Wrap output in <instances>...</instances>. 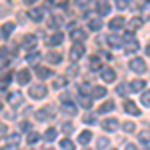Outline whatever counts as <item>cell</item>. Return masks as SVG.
Masks as SVG:
<instances>
[{"label":"cell","mask_w":150,"mask_h":150,"mask_svg":"<svg viewBox=\"0 0 150 150\" xmlns=\"http://www.w3.org/2000/svg\"><path fill=\"white\" fill-rule=\"evenodd\" d=\"M46 60L50 62V64H58V62L62 60V56H60L58 52H48V54H46Z\"/></svg>","instance_id":"cell-25"},{"label":"cell","mask_w":150,"mask_h":150,"mask_svg":"<svg viewBox=\"0 0 150 150\" xmlns=\"http://www.w3.org/2000/svg\"><path fill=\"white\" fill-rule=\"evenodd\" d=\"M16 80H18V84H28L30 82V70H20L18 74H16Z\"/></svg>","instance_id":"cell-7"},{"label":"cell","mask_w":150,"mask_h":150,"mask_svg":"<svg viewBox=\"0 0 150 150\" xmlns=\"http://www.w3.org/2000/svg\"><path fill=\"white\" fill-rule=\"evenodd\" d=\"M140 26H142V18L136 16V18H132V20L128 22V30H130V32H134V30H138Z\"/></svg>","instance_id":"cell-20"},{"label":"cell","mask_w":150,"mask_h":150,"mask_svg":"<svg viewBox=\"0 0 150 150\" xmlns=\"http://www.w3.org/2000/svg\"><path fill=\"white\" fill-rule=\"evenodd\" d=\"M82 122H84V124H94V122H96V116H94L92 112H88V114L82 116Z\"/></svg>","instance_id":"cell-34"},{"label":"cell","mask_w":150,"mask_h":150,"mask_svg":"<svg viewBox=\"0 0 150 150\" xmlns=\"http://www.w3.org/2000/svg\"><path fill=\"white\" fill-rule=\"evenodd\" d=\"M88 28L96 32V30H100L102 28V22H100V18H90V22H88Z\"/></svg>","instance_id":"cell-23"},{"label":"cell","mask_w":150,"mask_h":150,"mask_svg":"<svg viewBox=\"0 0 150 150\" xmlns=\"http://www.w3.org/2000/svg\"><path fill=\"white\" fill-rule=\"evenodd\" d=\"M24 2H26V4H32V2H36V0H24Z\"/></svg>","instance_id":"cell-55"},{"label":"cell","mask_w":150,"mask_h":150,"mask_svg":"<svg viewBox=\"0 0 150 150\" xmlns=\"http://www.w3.org/2000/svg\"><path fill=\"white\" fill-rule=\"evenodd\" d=\"M6 134V124H0V136Z\"/></svg>","instance_id":"cell-53"},{"label":"cell","mask_w":150,"mask_h":150,"mask_svg":"<svg viewBox=\"0 0 150 150\" xmlns=\"http://www.w3.org/2000/svg\"><path fill=\"white\" fill-rule=\"evenodd\" d=\"M20 130H28V122H20Z\"/></svg>","instance_id":"cell-54"},{"label":"cell","mask_w":150,"mask_h":150,"mask_svg":"<svg viewBox=\"0 0 150 150\" xmlns=\"http://www.w3.org/2000/svg\"><path fill=\"white\" fill-rule=\"evenodd\" d=\"M112 110H114V102H112V100H106V102L98 108V112H102V114L104 112H112Z\"/></svg>","instance_id":"cell-26"},{"label":"cell","mask_w":150,"mask_h":150,"mask_svg":"<svg viewBox=\"0 0 150 150\" xmlns=\"http://www.w3.org/2000/svg\"><path fill=\"white\" fill-rule=\"evenodd\" d=\"M8 64H10V60H8V58L0 56V70H2V68H6V66H8Z\"/></svg>","instance_id":"cell-46"},{"label":"cell","mask_w":150,"mask_h":150,"mask_svg":"<svg viewBox=\"0 0 150 150\" xmlns=\"http://www.w3.org/2000/svg\"><path fill=\"white\" fill-rule=\"evenodd\" d=\"M22 102H24V96H22V92L14 90V92H10V94H8V104H10L12 108H18V106H20Z\"/></svg>","instance_id":"cell-2"},{"label":"cell","mask_w":150,"mask_h":150,"mask_svg":"<svg viewBox=\"0 0 150 150\" xmlns=\"http://www.w3.org/2000/svg\"><path fill=\"white\" fill-rule=\"evenodd\" d=\"M36 74H38V78H50L52 70L46 68V66H36Z\"/></svg>","instance_id":"cell-13"},{"label":"cell","mask_w":150,"mask_h":150,"mask_svg":"<svg viewBox=\"0 0 150 150\" xmlns=\"http://www.w3.org/2000/svg\"><path fill=\"white\" fill-rule=\"evenodd\" d=\"M76 72H78V68H76V66H70V68H68V76H74Z\"/></svg>","instance_id":"cell-51"},{"label":"cell","mask_w":150,"mask_h":150,"mask_svg":"<svg viewBox=\"0 0 150 150\" xmlns=\"http://www.w3.org/2000/svg\"><path fill=\"white\" fill-rule=\"evenodd\" d=\"M86 150H90V148H86Z\"/></svg>","instance_id":"cell-58"},{"label":"cell","mask_w":150,"mask_h":150,"mask_svg":"<svg viewBox=\"0 0 150 150\" xmlns=\"http://www.w3.org/2000/svg\"><path fill=\"white\" fill-rule=\"evenodd\" d=\"M90 96H94V98H104V96H106V88H104V86H94Z\"/></svg>","instance_id":"cell-19"},{"label":"cell","mask_w":150,"mask_h":150,"mask_svg":"<svg viewBox=\"0 0 150 150\" xmlns=\"http://www.w3.org/2000/svg\"><path fill=\"white\" fill-rule=\"evenodd\" d=\"M70 36H72V40H74V42L78 44V42H82V40L86 38V32H84V30H76V28H72Z\"/></svg>","instance_id":"cell-11"},{"label":"cell","mask_w":150,"mask_h":150,"mask_svg":"<svg viewBox=\"0 0 150 150\" xmlns=\"http://www.w3.org/2000/svg\"><path fill=\"white\" fill-rule=\"evenodd\" d=\"M96 146H98V148H108V138H98Z\"/></svg>","instance_id":"cell-43"},{"label":"cell","mask_w":150,"mask_h":150,"mask_svg":"<svg viewBox=\"0 0 150 150\" xmlns=\"http://www.w3.org/2000/svg\"><path fill=\"white\" fill-rule=\"evenodd\" d=\"M0 110H2V104H0Z\"/></svg>","instance_id":"cell-56"},{"label":"cell","mask_w":150,"mask_h":150,"mask_svg":"<svg viewBox=\"0 0 150 150\" xmlns=\"http://www.w3.org/2000/svg\"><path fill=\"white\" fill-rule=\"evenodd\" d=\"M116 4H118V8H120V10H124L128 4H130V0H116Z\"/></svg>","instance_id":"cell-45"},{"label":"cell","mask_w":150,"mask_h":150,"mask_svg":"<svg viewBox=\"0 0 150 150\" xmlns=\"http://www.w3.org/2000/svg\"><path fill=\"white\" fill-rule=\"evenodd\" d=\"M50 4H56V6H64L66 0H50Z\"/></svg>","instance_id":"cell-48"},{"label":"cell","mask_w":150,"mask_h":150,"mask_svg":"<svg viewBox=\"0 0 150 150\" xmlns=\"http://www.w3.org/2000/svg\"><path fill=\"white\" fill-rule=\"evenodd\" d=\"M0 150H18V144H8V146H4V148Z\"/></svg>","instance_id":"cell-50"},{"label":"cell","mask_w":150,"mask_h":150,"mask_svg":"<svg viewBox=\"0 0 150 150\" xmlns=\"http://www.w3.org/2000/svg\"><path fill=\"white\" fill-rule=\"evenodd\" d=\"M12 30H14V24H12V22H6L4 26H2V36H4V38H8V36L12 34Z\"/></svg>","instance_id":"cell-30"},{"label":"cell","mask_w":150,"mask_h":150,"mask_svg":"<svg viewBox=\"0 0 150 150\" xmlns=\"http://www.w3.org/2000/svg\"><path fill=\"white\" fill-rule=\"evenodd\" d=\"M82 54H84V46H82V44H74L72 50H70V60L76 62V60H80V58H82Z\"/></svg>","instance_id":"cell-5"},{"label":"cell","mask_w":150,"mask_h":150,"mask_svg":"<svg viewBox=\"0 0 150 150\" xmlns=\"http://www.w3.org/2000/svg\"><path fill=\"white\" fill-rule=\"evenodd\" d=\"M90 2H92V0H76V4H78V6H88Z\"/></svg>","instance_id":"cell-49"},{"label":"cell","mask_w":150,"mask_h":150,"mask_svg":"<svg viewBox=\"0 0 150 150\" xmlns=\"http://www.w3.org/2000/svg\"><path fill=\"white\" fill-rule=\"evenodd\" d=\"M90 68H92V70H98V68H100V58H98V56H92V58H90Z\"/></svg>","instance_id":"cell-36"},{"label":"cell","mask_w":150,"mask_h":150,"mask_svg":"<svg viewBox=\"0 0 150 150\" xmlns=\"http://www.w3.org/2000/svg\"><path fill=\"white\" fill-rule=\"evenodd\" d=\"M62 40H64V36H62V32H56V34L52 36L48 42H50V46H58V44H62Z\"/></svg>","instance_id":"cell-27"},{"label":"cell","mask_w":150,"mask_h":150,"mask_svg":"<svg viewBox=\"0 0 150 150\" xmlns=\"http://www.w3.org/2000/svg\"><path fill=\"white\" fill-rule=\"evenodd\" d=\"M44 138H46V142H52V140L56 138V128H48L46 134H44Z\"/></svg>","instance_id":"cell-35"},{"label":"cell","mask_w":150,"mask_h":150,"mask_svg":"<svg viewBox=\"0 0 150 150\" xmlns=\"http://www.w3.org/2000/svg\"><path fill=\"white\" fill-rule=\"evenodd\" d=\"M18 134H10V136H8V142H10V144H18Z\"/></svg>","instance_id":"cell-47"},{"label":"cell","mask_w":150,"mask_h":150,"mask_svg":"<svg viewBox=\"0 0 150 150\" xmlns=\"http://www.w3.org/2000/svg\"><path fill=\"white\" fill-rule=\"evenodd\" d=\"M66 84V78H62V76H58L56 80H54V88H60V86H64Z\"/></svg>","instance_id":"cell-44"},{"label":"cell","mask_w":150,"mask_h":150,"mask_svg":"<svg viewBox=\"0 0 150 150\" xmlns=\"http://www.w3.org/2000/svg\"><path fill=\"white\" fill-rule=\"evenodd\" d=\"M62 112H66V114H70V116H74L78 110H76V106L74 104H70V102H62Z\"/></svg>","instance_id":"cell-21"},{"label":"cell","mask_w":150,"mask_h":150,"mask_svg":"<svg viewBox=\"0 0 150 150\" xmlns=\"http://www.w3.org/2000/svg\"><path fill=\"white\" fill-rule=\"evenodd\" d=\"M30 96L32 98H44L46 96V86H42V84H36L30 88Z\"/></svg>","instance_id":"cell-4"},{"label":"cell","mask_w":150,"mask_h":150,"mask_svg":"<svg viewBox=\"0 0 150 150\" xmlns=\"http://www.w3.org/2000/svg\"><path fill=\"white\" fill-rule=\"evenodd\" d=\"M124 150H138V148H136L134 144H126V146H124Z\"/></svg>","instance_id":"cell-52"},{"label":"cell","mask_w":150,"mask_h":150,"mask_svg":"<svg viewBox=\"0 0 150 150\" xmlns=\"http://www.w3.org/2000/svg\"><path fill=\"white\" fill-rule=\"evenodd\" d=\"M90 92H92V86H90L88 82H82V84H80V94H84V96H90Z\"/></svg>","instance_id":"cell-33"},{"label":"cell","mask_w":150,"mask_h":150,"mask_svg":"<svg viewBox=\"0 0 150 150\" xmlns=\"http://www.w3.org/2000/svg\"><path fill=\"white\" fill-rule=\"evenodd\" d=\"M48 150H54V148H48Z\"/></svg>","instance_id":"cell-57"},{"label":"cell","mask_w":150,"mask_h":150,"mask_svg":"<svg viewBox=\"0 0 150 150\" xmlns=\"http://www.w3.org/2000/svg\"><path fill=\"white\" fill-rule=\"evenodd\" d=\"M34 116H36V120L46 122V120H50V118H52V112H48V110H36Z\"/></svg>","instance_id":"cell-12"},{"label":"cell","mask_w":150,"mask_h":150,"mask_svg":"<svg viewBox=\"0 0 150 150\" xmlns=\"http://www.w3.org/2000/svg\"><path fill=\"white\" fill-rule=\"evenodd\" d=\"M98 12H100V14H108V12H110V4H108V2H106V0H100V2H98Z\"/></svg>","instance_id":"cell-28"},{"label":"cell","mask_w":150,"mask_h":150,"mask_svg":"<svg viewBox=\"0 0 150 150\" xmlns=\"http://www.w3.org/2000/svg\"><path fill=\"white\" fill-rule=\"evenodd\" d=\"M122 130H124V132H134L136 126H134V122H124V124H122Z\"/></svg>","instance_id":"cell-37"},{"label":"cell","mask_w":150,"mask_h":150,"mask_svg":"<svg viewBox=\"0 0 150 150\" xmlns=\"http://www.w3.org/2000/svg\"><path fill=\"white\" fill-rule=\"evenodd\" d=\"M62 130H64L66 134H70V132H74V126H72V122H64V124H62Z\"/></svg>","instance_id":"cell-41"},{"label":"cell","mask_w":150,"mask_h":150,"mask_svg":"<svg viewBox=\"0 0 150 150\" xmlns=\"http://www.w3.org/2000/svg\"><path fill=\"white\" fill-rule=\"evenodd\" d=\"M146 88V82L144 80H132L130 82V90L132 92H140V90H144Z\"/></svg>","instance_id":"cell-14"},{"label":"cell","mask_w":150,"mask_h":150,"mask_svg":"<svg viewBox=\"0 0 150 150\" xmlns=\"http://www.w3.org/2000/svg\"><path fill=\"white\" fill-rule=\"evenodd\" d=\"M110 150H114V148H110Z\"/></svg>","instance_id":"cell-59"},{"label":"cell","mask_w":150,"mask_h":150,"mask_svg":"<svg viewBox=\"0 0 150 150\" xmlns=\"http://www.w3.org/2000/svg\"><path fill=\"white\" fill-rule=\"evenodd\" d=\"M38 140H40V134H38V132H28V134H26V142H28V144H36Z\"/></svg>","instance_id":"cell-31"},{"label":"cell","mask_w":150,"mask_h":150,"mask_svg":"<svg viewBox=\"0 0 150 150\" xmlns=\"http://www.w3.org/2000/svg\"><path fill=\"white\" fill-rule=\"evenodd\" d=\"M100 76H102L104 82H114L116 80V72L112 68H102L100 70Z\"/></svg>","instance_id":"cell-6"},{"label":"cell","mask_w":150,"mask_h":150,"mask_svg":"<svg viewBox=\"0 0 150 150\" xmlns=\"http://www.w3.org/2000/svg\"><path fill=\"white\" fill-rule=\"evenodd\" d=\"M106 40H108V44H110L112 48H120V46H122V38H118V36H114V34L108 36Z\"/></svg>","instance_id":"cell-22"},{"label":"cell","mask_w":150,"mask_h":150,"mask_svg":"<svg viewBox=\"0 0 150 150\" xmlns=\"http://www.w3.org/2000/svg\"><path fill=\"white\" fill-rule=\"evenodd\" d=\"M140 144H142L144 148H148V132H144V134H140Z\"/></svg>","instance_id":"cell-39"},{"label":"cell","mask_w":150,"mask_h":150,"mask_svg":"<svg viewBox=\"0 0 150 150\" xmlns=\"http://www.w3.org/2000/svg\"><path fill=\"white\" fill-rule=\"evenodd\" d=\"M124 110H126L128 114H132V116L140 114V108H136V104L132 102V100H126V102H124Z\"/></svg>","instance_id":"cell-9"},{"label":"cell","mask_w":150,"mask_h":150,"mask_svg":"<svg viewBox=\"0 0 150 150\" xmlns=\"http://www.w3.org/2000/svg\"><path fill=\"white\" fill-rule=\"evenodd\" d=\"M124 24H126V20H124L122 16H116V18L110 20V28H112V30H118V28H122Z\"/></svg>","instance_id":"cell-16"},{"label":"cell","mask_w":150,"mask_h":150,"mask_svg":"<svg viewBox=\"0 0 150 150\" xmlns=\"http://www.w3.org/2000/svg\"><path fill=\"white\" fill-rule=\"evenodd\" d=\"M130 68L134 70V72H138V74H142V72H146V60H142V58H134V60H130Z\"/></svg>","instance_id":"cell-3"},{"label":"cell","mask_w":150,"mask_h":150,"mask_svg":"<svg viewBox=\"0 0 150 150\" xmlns=\"http://www.w3.org/2000/svg\"><path fill=\"white\" fill-rule=\"evenodd\" d=\"M24 48H34L36 46V36L34 34H26L24 36Z\"/></svg>","instance_id":"cell-18"},{"label":"cell","mask_w":150,"mask_h":150,"mask_svg":"<svg viewBox=\"0 0 150 150\" xmlns=\"http://www.w3.org/2000/svg\"><path fill=\"white\" fill-rule=\"evenodd\" d=\"M28 16H30L34 22H40V20H42V16H44V10H42V8H32V10L28 12Z\"/></svg>","instance_id":"cell-10"},{"label":"cell","mask_w":150,"mask_h":150,"mask_svg":"<svg viewBox=\"0 0 150 150\" xmlns=\"http://www.w3.org/2000/svg\"><path fill=\"white\" fill-rule=\"evenodd\" d=\"M116 94H120V96H124V94H126V84H124V82L116 86Z\"/></svg>","instance_id":"cell-42"},{"label":"cell","mask_w":150,"mask_h":150,"mask_svg":"<svg viewBox=\"0 0 150 150\" xmlns=\"http://www.w3.org/2000/svg\"><path fill=\"white\" fill-rule=\"evenodd\" d=\"M78 104L82 108H90L92 106V98L90 96H84V94H78Z\"/></svg>","instance_id":"cell-17"},{"label":"cell","mask_w":150,"mask_h":150,"mask_svg":"<svg viewBox=\"0 0 150 150\" xmlns=\"http://www.w3.org/2000/svg\"><path fill=\"white\" fill-rule=\"evenodd\" d=\"M38 58H40V54H38V52H32V54H28L26 60H28L30 64H36V60H38Z\"/></svg>","instance_id":"cell-40"},{"label":"cell","mask_w":150,"mask_h":150,"mask_svg":"<svg viewBox=\"0 0 150 150\" xmlns=\"http://www.w3.org/2000/svg\"><path fill=\"white\" fill-rule=\"evenodd\" d=\"M90 140H92V132H90V130H84V132H80V134H78V142H80V144H84V146H86Z\"/></svg>","instance_id":"cell-15"},{"label":"cell","mask_w":150,"mask_h":150,"mask_svg":"<svg viewBox=\"0 0 150 150\" xmlns=\"http://www.w3.org/2000/svg\"><path fill=\"white\" fill-rule=\"evenodd\" d=\"M10 4H12V0H0V16L10 12Z\"/></svg>","instance_id":"cell-24"},{"label":"cell","mask_w":150,"mask_h":150,"mask_svg":"<svg viewBox=\"0 0 150 150\" xmlns=\"http://www.w3.org/2000/svg\"><path fill=\"white\" fill-rule=\"evenodd\" d=\"M124 44H126V54H132V52H136L138 50V42H136V38L132 36V32H128L124 36V40H122Z\"/></svg>","instance_id":"cell-1"},{"label":"cell","mask_w":150,"mask_h":150,"mask_svg":"<svg viewBox=\"0 0 150 150\" xmlns=\"http://www.w3.org/2000/svg\"><path fill=\"white\" fill-rule=\"evenodd\" d=\"M48 24H50L52 28H58V24H62V16H60V14H54V16L48 20Z\"/></svg>","instance_id":"cell-32"},{"label":"cell","mask_w":150,"mask_h":150,"mask_svg":"<svg viewBox=\"0 0 150 150\" xmlns=\"http://www.w3.org/2000/svg\"><path fill=\"white\" fill-rule=\"evenodd\" d=\"M142 106H144V108L150 106V94L148 92H142Z\"/></svg>","instance_id":"cell-38"},{"label":"cell","mask_w":150,"mask_h":150,"mask_svg":"<svg viewBox=\"0 0 150 150\" xmlns=\"http://www.w3.org/2000/svg\"><path fill=\"white\" fill-rule=\"evenodd\" d=\"M116 126H118V120H116V118H106V120L102 122V128L108 130V132H114Z\"/></svg>","instance_id":"cell-8"},{"label":"cell","mask_w":150,"mask_h":150,"mask_svg":"<svg viewBox=\"0 0 150 150\" xmlns=\"http://www.w3.org/2000/svg\"><path fill=\"white\" fill-rule=\"evenodd\" d=\"M60 148H62V150H74L76 146H74V142H72V140L62 138V140H60Z\"/></svg>","instance_id":"cell-29"}]
</instances>
